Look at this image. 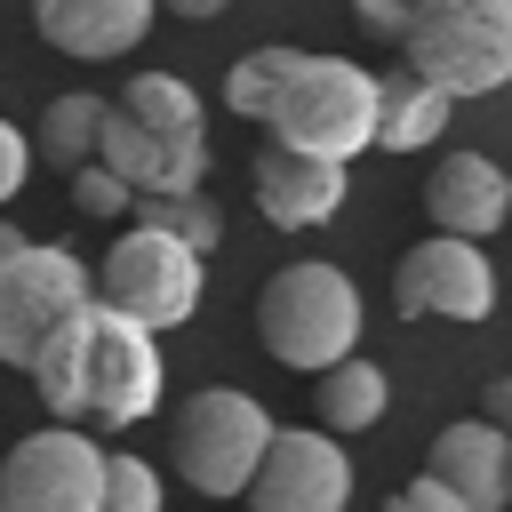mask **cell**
I'll list each match as a JSON object with an SVG mask.
<instances>
[{"label":"cell","instance_id":"cell-1","mask_svg":"<svg viewBox=\"0 0 512 512\" xmlns=\"http://www.w3.org/2000/svg\"><path fill=\"white\" fill-rule=\"evenodd\" d=\"M32 392L56 424H80V432H120V424H144L160 408V384H168V360H160V336L120 320L112 304H80L40 352H32Z\"/></svg>","mask_w":512,"mask_h":512},{"label":"cell","instance_id":"cell-2","mask_svg":"<svg viewBox=\"0 0 512 512\" xmlns=\"http://www.w3.org/2000/svg\"><path fill=\"white\" fill-rule=\"evenodd\" d=\"M400 64L448 104L496 96L512 80V0H408Z\"/></svg>","mask_w":512,"mask_h":512},{"label":"cell","instance_id":"cell-3","mask_svg":"<svg viewBox=\"0 0 512 512\" xmlns=\"http://www.w3.org/2000/svg\"><path fill=\"white\" fill-rule=\"evenodd\" d=\"M256 336H264V352L280 368H304V376L336 368L360 344V288H352V272H336L320 256L280 264L264 280V296H256Z\"/></svg>","mask_w":512,"mask_h":512},{"label":"cell","instance_id":"cell-4","mask_svg":"<svg viewBox=\"0 0 512 512\" xmlns=\"http://www.w3.org/2000/svg\"><path fill=\"white\" fill-rule=\"evenodd\" d=\"M264 128H272V144H296V152H320V160H352V152L376 144V72L352 64V56H304L296 48L288 80L264 104Z\"/></svg>","mask_w":512,"mask_h":512},{"label":"cell","instance_id":"cell-5","mask_svg":"<svg viewBox=\"0 0 512 512\" xmlns=\"http://www.w3.org/2000/svg\"><path fill=\"white\" fill-rule=\"evenodd\" d=\"M88 288H96V304H112L120 320H136V328L160 336V328H184V320L200 312L208 256H192L184 240L136 224V232H120V240L104 248V264L88 272Z\"/></svg>","mask_w":512,"mask_h":512},{"label":"cell","instance_id":"cell-6","mask_svg":"<svg viewBox=\"0 0 512 512\" xmlns=\"http://www.w3.org/2000/svg\"><path fill=\"white\" fill-rule=\"evenodd\" d=\"M264 440H272V416L248 392L208 384V392H192L176 408V472L200 496H248V480L264 464Z\"/></svg>","mask_w":512,"mask_h":512},{"label":"cell","instance_id":"cell-7","mask_svg":"<svg viewBox=\"0 0 512 512\" xmlns=\"http://www.w3.org/2000/svg\"><path fill=\"white\" fill-rule=\"evenodd\" d=\"M88 264L56 240H24L16 256H0V360L32 368V352L88 304Z\"/></svg>","mask_w":512,"mask_h":512},{"label":"cell","instance_id":"cell-8","mask_svg":"<svg viewBox=\"0 0 512 512\" xmlns=\"http://www.w3.org/2000/svg\"><path fill=\"white\" fill-rule=\"evenodd\" d=\"M96 488H104V448L80 424H40L0 464L8 512H96Z\"/></svg>","mask_w":512,"mask_h":512},{"label":"cell","instance_id":"cell-9","mask_svg":"<svg viewBox=\"0 0 512 512\" xmlns=\"http://www.w3.org/2000/svg\"><path fill=\"white\" fill-rule=\"evenodd\" d=\"M392 304H400V320H488L496 312V264L480 256V240L432 232L400 256Z\"/></svg>","mask_w":512,"mask_h":512},{"label":"cell","instance_id":"cell-10","mask_svg":"<svg viewBox=\"0 0 512 512\" xmlns=\"http://www.w3.org/2000/svg\"><path fill=\"white\" fill-rule=\"evenodd\" d=\"M352 504V456L320 424H272L264 464L248 480V512H344Z\"/></svg>","mask_w":512,"mask_h":512},{"label":"cell","instance_id":"cell-11","mask_svg":"<svg viewBox=\"0 0 512 512\" xmlns=\"http://www.w3.org/2000/svg\"><path fill=\"white\" fill-rule=\"evenodd\" d=\"M96 160L128 184V192H200L208 176V136H168V128H144L136 112H104L96 128Z\"/></svg>","mask_w":512,"mask_h":512},{"label":"cell","instance_id":"cell-12","mask_svg":"<svg viewBox=\"0 0 512 512\" xmlns=\"http://www.w3.org/2000/svg\"><path fill=\"white\" fill-rule=\"evenodd\" d=\"M344 208V160L296 152V144H264L256 152V216L280 232H312Z\"/></svg>","mask_w":512,"mask_h":512},{"label":"cell","instance_id":"cell-13","mask_svg":"<svg viewBox=\"0 0 512 512\" xmlns=\"http://www.w3.org/2000/svg\"><path fill=\"white\" fill-rule=\"evenodd\" d=\"M160 0H32V24L48 48L80 56V64H112V56H136L144 32H152Z\"/></svg>","mask_w":512,"mask_h":512},{"label":"cell","instance_id":"cell-14","mask_svg":"<svg viewBox=\"0 0 512 512\" xmlns=\"http://www.w3.org/2000/svg\"><path fill=\"white\" fill-rule=\"evenodd\" d=\"M424 216H432V232L488 240V232H504V216H512V176H504L488 152H448V160L432 168V184H424Z\"/></svg>","mask_w":512,"mask_h":512},{"label":"cell","instance_id":"cell-15","mask_svg":"<svg viewBox=\"0 0 512 512\" xmlns=\"http://www.w3.org/2000/svg\"><path fill=\"white\" fill-rule=\"evenodd\" d=\"M504 456H512V432H496L488 416H464V424H440V432H432L424 472H432L440 488H456L472 512H504V504H512Z\"/></svg>","mask_w":512,"mask_h":512},{"label":"cell","instance_id":"cell-16","mask_svg":"<svg viewBox=\"0 0 512 512\" xmlns=\"http://www.w3.org/2000/svg\"><path fill=\"white\" fill-rule=\"evenodd\" d=\"M440 120H448V96L432 80H416L408 64L376 72V144L384 152H424L440 136Z\"/></svg>","mask_w":512,"mask_h":512},{"label":"cell","instance_id":"cell-17","mask_svg":"<svg viewBox=\"0 0 512 512\" xmlns=\"http://www.w3.org/2000/svg\"><path fill=\"white\" fill-rule=\"evenodd\" d=\"M384 400H392V384H384V368H368L360 352H344V360L320 368V384H312L320 432H368V424L384 416Z\"/></svg>","mask_w":512,"mask_h":512},{"label":"cell","instance_id":"cell-18","mask_svg":"<svg viewBox=\"0 0 512 512\" xmlns=\"http://www.w3.org/2000/svg\"><path fill=\"white\" fill-rule=\"evenodd\" d=\"M104 96L96 88H72V96H56L48 112H40V128H32V160H48V168H80V160H96V128H104Z\"/></svg>","mask_w":512,"mask_h":512},{"label":"cell","instance_id":"cell-19","mask_svg":"<svg viewBox=\"0 0 512 512\" xmlns=\"http://www.w3.org/2000/svg\"><path fill=\"white\" fill-rule=\"evenodd\" d=\"M136 224L184 240L192 256H208V248L224 240V208H216L208 192H136Z\"/></svg>","mask_w":512,"mask_h":512},{"label":"cell","instance_id":"cell-20","mask_svg":"<svg viewBox=\"0 0 512 512\" xmlns=\"http://www.w3.org/2000/svg\"><path fill=\"white\" fill-rule=\"evenodd\" d=\"M120 112H136L144 128H168V136H200V96L176 80V72H136Z\"/></svg>","mask_w":512,"mask_h":512},{"label":"cell","instance_id":"cell-21","mask_svg":"<svg viewBox=\"0 0 512 512\" xmlns=\"http://www.w3.org/2000/svg\"><path fill=\"white\" fill-rule=\"evenodd\" d=\"M288 64H296V48H248V56L232 64V80H224V104H232L240 120H264V104H272V88L288 80Z\"/></svg>","mask_w":512,"mask_h":512},{"label":"cell","instance_id":"cell-22","mask_svg":"<svg viewBox=\"0 0 512 512\" xmlns=\"http://www.w3.org/2000/svg\"><path fill=\"white\" fill-rule=\"evenodd\" d=\"M96 512H160V472L128 448H104V488H96Z\"/></svg>","mask_w":512,"mask_h":512},{"label":"cell","instance_id":"cell-23","mask_svg":"<svg viewBox=\"0 0 512 512\" xmlns=\"http://www.w3.org/2000/svg\"><path fill=\"white\" fill-rule=\"evenodd\" d=\"M72 200H80L88 216H128V208H136V192H128L104 160H80V168H72Z\"/></svg>","mask_w":512,"mask_h":512},{"label":"cell","instance_id":"cell-24","mask_svg":"<svg viewBox=\"0 0 512 512\" xmlns=\"http://www.w3.org/2000/svg\"><path fill=\"white\" fill-rule=\"evenodd\" d=\"M384 512H472V504H464L456 488H440L432 472H416V480H408V488H400V496H392Z\"/></svg>","mask_w":512,"mask_h":512},{"label":"cell","instance_id":"cell-25","mask_svg":"<svg viewBox=\"0 0 512 512\" xmlns=\"http://www.w3.org/2000/svg\"><path fill=\"white\" fill-rule=\"evenodd\" d=\"M24 176H32V136L0 120V208H8L16 192H24Z\"/></svg>","mask_w":512,"mask_h":512},{"label":"cell","instance_id":"cell-26","mask_svg":"<svg viewBox=\"0 0 512 512\" xmlns=\"http://www.w3.org/2000/svg\"><path fill=\"white\" fill-rule=\"evenodd\" d=\"M360 24L368 32H400L408 24V0H360Z\"/></svg>","mask_w":512,"mask_h":512},{"label":"cell","instance_id":"cell-27","mask_svg":"<svg viewBox=\"0 0 512 512\" xmlns=\"http://www.w3.org/2000/svg\"><path fill=\"white\" fill-rule=\"evenodd\" d=\"M480 416H488L496 432H512V376H496V384H488V400H480Z\"/></svg>","mask_w":512,"mask_h":512},{"label":"cell","instance_id":"cell-28","mask_svg":"<svg viewBox=\"0 0 512 512\" xmlns=\"http://www.w3.org/2000/svg\"><path fill=\"white\" fill-rule=\"evenodd\" d=\"M160 8H168V16H192V24H208V16H224L232 0H160Z\"/></svg>","mask_w":512,"mask_h":512},{"label":"cell","instance_id":"cell-29","mask_svg":"<svg viewBox=\"0 0 512 512\" xmlns=\"http://www.w3.org/2000/svg\"><path fill=\"white\" fill-rule=\"evenodd\" d=\"M16 248H24V232H16V224H0V256H16Z\"/></svg>","mask_w":512,"mask_h":512},{"label":"cell","instance_id":"cell-30","mask_svg":"<svg viewBox=\"0 0 512 512\" xmlns=\"http://www.w3.org/2000/svg\"><path fill=\"white\" fill-rule=\"evenodd\" d=\"M504 472H512V456H504Z\"/></svg>","mask_w":512,"mask_h":512},{"label":"cell","instance_id":"cell-31","mask_svg":"<svg viewBox=\"0 0 512 512\" xmlns=\"http://www.w3.org/2000/svg\"><path fill=\"white\" fill-rule=\"evenodd\" d=\"M0 512H8V504H0Z\"/></svg>","mask_w":512,"mask_h":512}]
</instances>
